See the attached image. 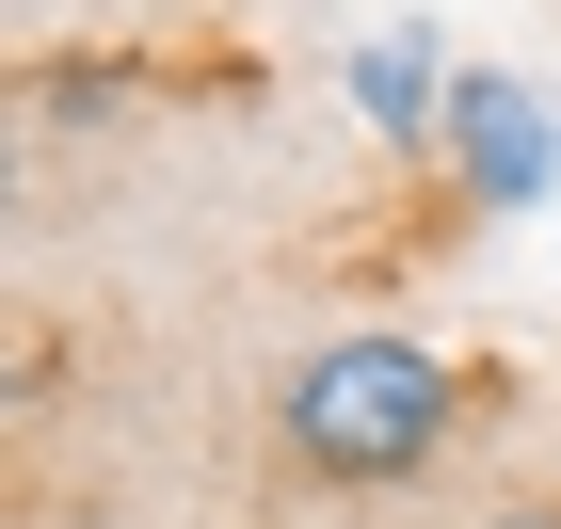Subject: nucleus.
Returning <instances> with one entry per match:
<instances>
[{"mask_svg": "<svg viewBox=\"0 0 561 529\" xmlns=\"http://www.w3.org/2000/svg\"><path fill=\"white\" fill-rule=\"evenodd\" d=\"M466 353L417 337V321H353V337H321L273 386V465H289L305 497H401L433 482L449 449H466Z\"/></svg>", "mask_w": 561, "mask_h": 529, "instance_id": "obj_1", "label": "nucleus"}, {"mask_svg": "<svg viewBox=\"0 0 561 529\" xmlns=\"http://www.w3.org/2000/svg\"><path fill=\"white\" fill-rule=\"evenodd\" d=\"M433 176H449L466 209H546V176H561V113L514 81V65H466V81H449V145H433Z\"/></svg>", "mask_w": 561, "mask_h": 529, "instance_id": "obj_2", "label": "nucleus"}, {"mask_svg": "<svg viewBox=\"0 0 561 529\" xmlns=\"http://www.w3.org/2000/svg\"><path fill=\"white\" fill-rule=\"evenodd\" d=\"M449 81H466V65H449V33H353V48H337V96L401 145V161H417V145H449Z\"/></svg>", "mask_w": 561, "mask_h": 529, "instance_id": "obj_3", "label": "nucleus"}, {"mask_svg": "<svg viewBox=\"0 0 561 529\" xmlns=\"http://www.w3.org/2000/svg\"><path fill=\"white\" fill-rule=\"evenodd\" d=\"M481 529H561V497H514V514H481Z\"/></svg>", "mask_w": 561, "mask_h": 529, "instance_id": "obj_4", "label": "nucleus"}, {"mask_svg": "<svg viewBox=\"0 0 561 529\" xmlns=\"http://www.w3.org/2000/svg\"><path fill=\"white\" fill-rule=\"evenodd\" d=\"M0 209H16V96H0Z\"/></svg>", "mask_w": 561, "mask_h": 529, "instance_id": "obj_5", "label": "nucleus"}]
</instances>
